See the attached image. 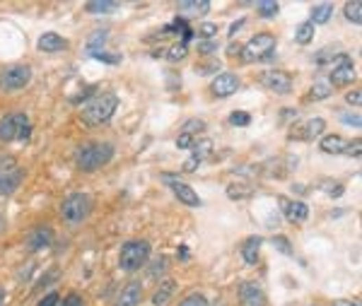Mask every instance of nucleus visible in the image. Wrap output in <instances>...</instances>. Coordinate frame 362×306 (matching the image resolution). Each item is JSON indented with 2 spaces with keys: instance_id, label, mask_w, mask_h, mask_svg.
I'll return each mask as SVG.
<instances>
[{
  "instance_id": "nucleus-1",
  "label": "nucleus",
  "mask_w": 362,
  "mask_h": 306,
  "mask_svg": "<svg viewBox=\"0 0 362 306\" xmlns=\"http://www.w3.org/2000/svg\"><path fill=\"white\" fill-rule=\"evenodd\" d=\"M116 109H119V97L114 92H104V94L92 97L87 104H82L80 118L85 126H101L114 116Z\"/></svg>"
},
{
  "instance_id": "nucleus-2",
  "label": "nucleus",
  "mask_w": 362,
  "mask_h": 306,
  "mask_svg": "<svg viewBox=\"0 0 362 306\" xmlns=\"http://www.w3.org/2000/svg\"><path fill=\"white\" fill-rule=\"evenodd\" d=\"M111 160H114V145L111 142H87L77 150L75 166L85 174H92V171L106 166Z\"/></svg>"
},
{
  "instance_id": "nucleus-3",
  "label": "nucleus",
  "mask_w": 362,
  "mask_h": 306,
  "mask_svg": "<svg viewBox=\"0 0 362 306\" xmlns=\"http://www.w3.org/2000/svg\"><path fill=\"white\" fill-rule=\"evenodd\" d=\"M276 36L268 34V31H261V34L252 36L247 44L239 49V58L244 63H256V60H271L276 55Z\"/></svg>"
},
{
  "instance_id": "nucleus-4",
  "label": "nucleus",
  "mask_w": 362,
  "mask_h": 306,
  "mask_svg": "<svg viewBox=\"0 0 362 306\" xmlns=\"http://www.w3.org/2000/svg\"><path fill=\"white\" fill-rule=\"evenodd\" d=\"M147 258H150V244L145 239L128 241V244L121 246L119 268L123 272H138L147 263Z\"/></svg>"
},
{
  "instance_id": "nucleus-5",
  "label": "nucleus",
  "mask_w": 362,
  "mask_h": 306,
  "mask_svg": "<svg viewBox=\"0 0 362 306\" xmlns=\"http://www.w3.org/2000/svg\"><path fill=\"white\" fill-rule=\"evenodd\" d=\"M92 212V198L87 193H71L66 201L60 203V215L71 227H77L90 217Z\"/></svg>"
},
{
  "instance_id": "nucleus-6",
  "label": "nucleus",
  "mask_w": 362,
  "mask_h": 306,
  "mask_svg": "<svg viewBox=\"0 0 362 306\" xmlns=\"http://www.w3.org/2000/svg\"><path fill=\"white\" fill-rule=\"evenodd\" d=\"M29 118L25 111H15V114H5L0 118V142L12 140H27L29 138Z\"/></svg>"
},
{
  "instance_id": "nucleus-7",
  "label": "nucleus",
  "mask_w": 362,
  "mask_h": 306,
  "mask_svg": "<svg viewBox=\"0 0 362 306\" xmlns=\"http://www.w3.org/2000/svg\"><path fill=\"white\" fill-rule=\"evenodd\" d=\"M22 176L25 171L17 164L15 157L0 160V196H12L22 186Z\"/></svg>"
},
{
  "instance_id": "nucleus-8",
  "label": "nucleus",
  "mask_w": 362,
  "mask_h": 306,
  "mask_svg": "<svg viewBox=\"0 0 362 306\" xmlns=\"http://www.w3.org/2000/svg\"><path fill=\"white\" fill-rule=\"evenodd\" d=\"M29 82H32L29 66H8L5 71H0V92H5V94L25 90Z\"/></svg>"
},
{
  "instance_id": "nucleus-9",
  "label": "nucleus",
  "mask_w": 362,
  "mask_h": 306,
  "mask_svg": "<svg viewBox=\"0 0 362 306\" xmlns=\"http://www.w3.org/2000/svg\"><path fill=\"white\" fill-rule=\"evenodd\" d=\"M357 77L355 73V63L348 53H338L336 63L331 66V73H328V85L331 87H348L352 85Z\"/></svg>"
},
{
  "instance_id": "nucleus-10",
  "label": "nucleus",
  "mask_w": 362,
  "mask_h": 306,
  "mask_svg": "<svg viewBox=\"0 0 362 306\" xmlns=\"http://www.w3.org/2000/svg\"><path fill=\"white\" fill-rule=\"evenodd\" d=\"M278 205H280V212L285 215V220L292 222V225H302V222H307V217H309L307 203L292 201V198H285V196H278Z\"/></svg>"
},
{
  "instance_id": "nucleus-11",
  "label": "nucleus",
  "mask_w": 362,
  "mask_h": 306,
  "mask_svg": "<svg viewBox=\"0 0 362 306\" xmlns=\"http://www.w3.org/2000/svg\"><path fill=\"white\" fill-rule=\"evenodd\" d=\"M261 85L268 92H276V94H290L292 92V77L285 71H266L261 75Z\"/></svg>"
},
{
  "instance_id": "nucleus-12",
  "label": "nucleus",
  "mask_w": 362,
  "mask_h": 306,
  "mask_svg": "<svg viewBox=\"0 0 362 306\" xmlns=\"http://www.w3.org/2000/svg\"><path fill=\"white\" fill-rule=\"evenodd\" d=\"M53 244V229L49 225H39L29 231L27 236V251L29 253H39V251H46V248Z\"/></svg>"
},
{
  "instance_id": "nucleus-13",
  "label": "nucleus",
  "mask_w": 362,
  "mask_h": 306,
  "mask_svg": "<svg viewBox=\"0 0 362 306\" xmlns=\"http://www.w3.org/2000/svg\"><path fill=\"white\" fill-rule=\"evenodd\" d=\"M239 85L241 82L234 73H220V75L210 82V92H213V97H217V99H227V97H232L237 90H239Z\"/></svg>"
},
{
  "instance_id": "nucleus-14",
  "label": "nucleus",
  "mask_w": 362,
  "mask_h": 306,
  "mask_svg": "<svg viewBox=\"0 0 362 306\" xmlns=\"http://www.w3.org/2000/svg\"><path fill=\"white\" fill-rule=\"evenodd\" d=\"M165 181L169 183V188H171V193H174L176 198H179L184 205H189V207H201L203 205V201L198 198V193L193 191L189 183H181V181H174L171 176H165Z\"/></svg>"
},
{
  "instance_id": "nucleus-15",
  "label": "nucleus",
  "mask_w": 362,
  "mask_h": 306,
  "mask_svg": "<svg viewBox=\"0 0 362 306\" xmlns=\"http://www.w3.org/2000/svg\"><path fill=\"white\" fill-rule=\"evenodd\" d=\"M176 12L184 22L193 20V17H203L210 12V0H184L176 5Z\"/></svg>"
},
{
  "instance_id": "nucleus-16",
  "label": "nucleus",
  "mask_w": 362,
  "mask_h": 306,
  "mask_svg": "<svg viewBox=\"0 0 362 306\" xmlns=\"http://www.w3.org/2000/svg\"><path fill=\"white\" fill-rule=\"evenodd\" d=\"M239 299L244 306H263L266 304V294L256 282H244L239 287Z\"/></svg>"
},
{
  "instance_id": "nucleus-17",
  "label": "nucleus",
  "mask_w": 362,
  "mask_h": 306,
  "mask_svg": "<svg viewBox=\"0 0 362 306\" xmlns=\"http://www.w3.org/2000/svg\"><path fill=\"white\" fill-rule=\"evenodd\" d=\"M36 46H39V51H44V53H60V51H68L71 44H68L60 34H56V31H46V34L39 36Z\"/></svg>"
},
{
  "instance_id": "nucleus-18",
  "label": "nucleus",
  "mask_w": 362,
  "mask_h": 306,
  "mask_svg": "<svg viewBox=\"0 0 362 306\" xmlns=\"http://www.w3.org/2000/svg\"><path fill=\"white\" fill-rule=\"evenodd\" d=\"M261 244H263L261 236H249V239H244V244H241L239 253H241V258H244V263H247V266H256V263H258Z\"/></svg>"
},
{
  "instance_id": "nucleus-19",
  "label": "nucleus",
  "mask_w": 362,
  "mask_h": 306,
  "mask_svg": "<svg viewBox=\"0 0 362 306\" xmlns=\"http://www.w3.org/2000/svg\"><path fill=\"white\" fill-rule=\"evenodd\" d=\"M143 301V285L141 282H128L119 296V306H138Z\"/></svg>"
},
{
  "instance_id": "nucleus-20",
  "label": "nucleus",
  "mask_w": 362,
  "mask_h": 306,
  "mask_svg": "<svg viewBox=\"0 0 362 306\" xmlns=\"http://www.w3.org/2000/svg\"><path fill=\"white\" fill-rule=\"evenodd\" d=\"M346 138L343 136H322V142H319V150L326 152V155H343V150H346Z\"/></svg>"
},
{
  "instance_id": "nucleus-21",
  "label": "nucleus",
  "mask_w": 362,
  "mask_h": 306,
  "mask_svg": "<svg viewBox=\"0 0 362 306\" xmlns=\"http://www.w3.org/2000/svg\"><path fill=\"white\" fill-rule=\"evenodd\" d=\"M174 290H176V282L174 280L160 282L157 292L152 294V304H155V306H167L171 301V296H174Z\"/></svg>"
},
{
  "instance_id": "nucleus-22",
  "label": "nucleus",
  "mask_w": 362,
  "mask_h": 306,
  "mask_svg": "<svg viewBox=\"0 0 362 306\" xmlns=\"http://www.w3.org/2000/svg\"><path fill=\"white\" fill-rule=\"evenodd\" d=\"M297 131H304L302 133V140H314V138H322L324 131H326V120L322 118V116H317V118L307 120V126L304 128H297Z\"/></svg>"
},
{
  "instance_id": "nucleus-23",
  "label": "nucleus",
  "mask_w": 362,
  "mask_h": 306,
  "mask_svg": "<svg viewBox=\"0 0 362 306\" xmlns=\"http://www.w3.org/2000/svg\"><path fill=\"white\" fill-rule=\"evenodd\" d=\"M121 3H116V0H92V3H87L85 10L90 12V15H106V12H114L119 10Z\"/></svg>"
},
{
  "instance_id": "nucleus-24",
  "label": "nucleus",
  "mask_w": 362,
  "mask_h": 306,
  "mask_svg": "<svg viewBox=\"0 0 362 306\" xmlns=\"http://www.w3.org/2000/svg\"><path fill=\"white\" fill-rule=\"evenodd\" d=\"M331 15H333V5L331 3H319V5H314L312 8V25L317 27V25H326L328 20H331Z\"/></svg>"
},
{
  "instance_id": "nucleus-25",
  "label": "nucleus",
  "mask_w": 362,
  "mask_h": 306,
  "mask_svg": "<svg viewBox=\"0 0 362 306\" xmlns=\"http://www.w3.org/2000/svg\"><path fill=\"white\" fill-rule=\"evenodd\" d=\"M295 41L300 46L312 44V41H314V25H312V22H302V25L297 27V29H295Z\"/></svg>"
},
{
  "instance_id": "nucleus-26",
  "label": "nucleus",
  "mask_w": 362,
  "mask_h": 306,
  "mask_svg": "<svg viewBox=\"0 0 362 306\" xmlns=\"http://www.w3.org/2000/svg\"><path fill=\"white\" fill-rule=\"evenodd\" d=\"M343 15H346V20L352 22V25H362V3L360 0L346 3V5H343Z\"/></svg>"
},
{
  "instance_id": "nucleus-27",
  "label": "nucleus",
  "mask_w": 362,
  "mask_h": 306,
  "mask_svg": "<svg viewBox=\"0 0 362 306\" xmlns=\"http://www.w3.org/2000/svg\"><path fill=\"white\" fill-rule=\"evenodd\" d=\"M333 94V87L328 82H314L312 90H309V99L312 101H322V99H328Z\"/></svg>"
},
{
  "instance_id": "nucleus-28",
  "label": "nucleus",
  "mask_w": 362,
  "mask_h": 306,
  "mask_svg": "<svg viewBox=\"0 0 362 306\" xmlns=\"http://www.w3.org/2000/svg\"><path fill=\"white\" fill-rule=\"evenodd\" d=\"M256 12L263 17V20H271V17H276L278 12H280V5H278L276 0H261L256 5Z\"/></svg>"
},
{
  "instance_id": "nucleus-29",
  "label": "nucleus",
  "mask_w": 362,
  "mask_h": 306,
  "mask_svg": "<svg viewBox=\"0 0 362 306\" xmlns=\"http://www.w3.org/2000/svg\"><path fill=\"white\" fill-rule=\"evenodd\" d=\"M106 34L109 31H95V36L90 39V44H87V53L95 58L97 53H101V46H104V41H106Z\"/></svg>"
},
{
  "instance_id": "nucleus-30",
  "label": "nucleus",
  "mask_w": 362,
  "mask_h": 306,
  "mask_svg": "<svg viewBox=\"0 0 362 306\" xmlns=\"http://www.w3.org/2000/svg\"><path fill=\"white\" fill-rule=\"evenodd\" d=\"M189 53V46L184 44V41H179V44H174L169 51H167V58L171 60V63H179V60H184Z\"/></svg>"
},
{
  "instance_id": "nucleus-31",
  "label": "nucleus",
  "mask_w": 362,
  "mask_h": 306,
  "mask_svg": "<svg viewBox=\"0 0 362 306\" xmlns=\"http://www.w3.org/2000/svg\"><path fill=\"white\" fill-rule=\"evenodd\" d=\"M201 131H206V120H201V118L186 120L184 128H181V133H186V136H193V138H196V133H201Z\"/></svg>"
},
{
  "instance_id": "nucleus-32",
  "label": "nucleus",
  "mask_w": 362,
  "mask_h": 306,
  "mask_svg": "<svg viewBox=\"0 0 362 306\" xmlns=\"http://www.w3.org/2000/svg\"><path fill=\"white\" fill-rule=\"evenodd\" d=\"M322 186H324V191H326V196H331V198H341L343 193H346V186H343L341 181H324Z\"/></svg>"
},
{
  "instance_id": "nucleus-33",
  "label": "nucleus",
  "mask_w": 362,
  "mask_h": 306,
  "mask_svg": "<svg viewBox=\"0 0 362 306\" xmlns=\"http://www.w3.org/2000/svg\"><path fill=\"white\" fill-rule=\"evenodd\" d=\"M273 246H276V251H280L282 256H292V246H290V239L287 236H282V234H278V236H273Z\"/></svg>"
},
{
  "instance_id": "nucleus-34",
  "label": "nucleus",
  "mask_w": 362,
  "mask_h": 306,
  "mask_svg": "<svg viewBox=\"0 0 362 306\" xmlns=\"http://www.w3.org/2000/svg\"><path fill=\"white\" fill-rule=\"evenodd\" d=\"M215 34H217L215 22H203V25H198V36H201V41H210Z\"/></svg>"
},
{
  "instance_id": "nucleus-35",
  "label": "nucleus",
  "mask_w": 362,
  "mask_h": 306,
  "mask_svg": "<svg viewBox=\"0 0 362 306\" xmlns=\"http://www.w3.org/2000/svg\"><path fill=\"white\" fill-rule=\"evenodd\" d=\"M230 123L232 126H249V123H252V116L247 114V111H234V114L230 116Z\"/></svg>"
},
{
  "instance_id": "nucleus-36",
  "label": "nucleus",
  "mask_w": 362,
  "mask_h": 306,
  "mask_svg": "<svg viewBox=\"0 0 362 306\" xmlns=\"http://www.w3.org/2000/svg\"><path fill=\"white\" fill-rule=\"evenodd\" d=\"M196 71H198V75H210V73L220 71V63H217V60H206V63H198Z\"/></svg>"
},
{
  "instance_id": "nucleus-37",
  "label": "nucleus",
  "mask_w": 362,
  "mask_h": 306,
  "mask_svg": "<svg viewBox=\"0 0 362 306\" xmlns=\"http://www.w3.org/2000/svg\"><path fill=\"white\" fill-rule=\"evenodd\" d=\"M179 306H208V299H206L203 294H198V292H196V294H189L186 299L181 301Z\"/></svg>"
},
{
  "instance_id": "nucleus-38",
  "label": "nucleus",
  "mask_w": 362,
  "mask_h": 306,
  "mask_svg": "<svg viewBox=\"0 0 362 306\" xmlns=\"http://www.w3.org/2000/svg\"><path fill=\"white\" fill-rule=\"evenodd\" d=\"M198 53H201V55H213V53H217V41H215V39L201 41V44H198Z\"/></svg>"
},
{
  "instance_id": "nucleus-39",
  "label": "nucleus",
  "mask_w": 362,
  "mask_h": 306,
  "mask_svg": "<svg viewBox=\"0 0 362 306\" xmlns=\"http://www.w3.org/2000/svg\"><path fill=\"white\" fill-rule=\"evenodd\" d=\"M193 142H196V138H193V136H186V133H181V136L176 138V147H179V150H191Z\"/></svg>"
},
{
  "instance_id": "nucleus-40",
  "label": "nucleus",
  "mask_w": 362,
  "mask_h": 306,
  "mask_svg": "<svg viewBox=\"0 0 362 306\" xmlns=\"http://www.w3.org/2000/svg\"><path fill=\"white\" fill-rule=\"evenodd\" d=\"M338 53H331V49H322L319 51L317 55H314V63H317V66H324V63H326V60H331V58H336Z\"/></svg>"
},
{
  "instance_id": "nucleus-41",
  "label": "nucleus",
  "mask_w": 362,
  "mask_h": 306,
  "mask_svg": "<svg viewBox=\"0 0 362 306\" xmlns=\"http://www.w3.org/2000/svg\"><path fill=\"white\" fill-rule=\"evenodd\" d=\"M58 304H60V296H58V292H49V294H46L44 299H41L36 306H58Z\"/></svg>"
},
{
  "instance_id": "nucleus-42",
  "label": "nucleus",
  "mask_w": 362,
  "mask_h": 306,
  "mask_svg": "<svg viewBox=\"0 0 362 306\" xmlns=\"http://www.w3.org/2000/svg\"><path fill=\"white\" fill-rule=\"evenodd\" d=\"M58 306H85V301H82V296L80 294H75V292H71V294L63 299V304H58Z\"/></svg>"
},
{
  "instance_id": "nucleus-43",
  "label": "nucleus",
  "mask_w": 362,
  "mask_h": 306,
  "mask_svg": "<svg viewBox=\"0 0 362 306\" xmlns=\"http://www.w3.org/2000/svg\"><path fill=\"white\" fill-rule=\"evenodd\" d=\"M360 147H362V142H360V140L348 142L346 150H343V155H348V157H360Z\"/></svg>"
},
{
  "instance_id": "nucleus-44",
  "label": "nucleus",
  "mask_w": 362,
  "mask_h": 306,
  "mask_svg": "<svg viewBox=\"0 0 362 306\" xmlns=\"http://www.w3.org/2000/svg\"><path fill=\"white\" fill-rule=\"evenodd\" d=\"M203 164V162L201 160H198V157H189V160L186 162H184V166H181V169H184V171H186V174H191V171H196L198 169V166H201Z\"/></svg>"
},
{
  "instance_id": "nucleus-45",
  "label": "nucleus",
  "mask_w": 362,
  "mask_h": 306,
  "mask_svg": "<svg viewBox=\"0 0 362 306\" xmlns=\"http://www.w3.org/2000/svg\"><path fill=\"white\" fill-rule=\"evenodd\" d=\"M341 120L346 123V126H355V128H360V116L357 114H343L341 116Z\"/></svg>"
},
{
  "instance_id": "nucleus-46",
  "label": "nucleus",
  "mask_w": 362,
  "mask_h": 306,
  "mask_svg": "<svg viewBox=\"0 0 362 306\" xmlns=\"http://www.w3.org/2000/svg\"><path fill=\"white\" fill-rule=\"evenodd\" d=\"M346 101H348V104H352V106H360V104H362V94H360V90L348 92V94H346Z\"/></svg>"
},
{
  "instance_id": "nucleus-47",
  "label": "nucleus",
  "mask_w": 362,
  "mask_h": 306,
  "mask_svg": "<svg viewBox=\"0 0 362 306\" xmlns=\"http://www.w3.org/2000/svg\"><path fill=\"white\" fill-rule=\"evenodd\" d=\"M152 266H155V268H152V270H150V275H152V277H157V272H162V270H165V266H167V258H165V256L155 258V263H152Z\"/></svg>"
},
{
  "instance_id": "nucleus-48",
  "label": "nucleus",
  "mask_w": 362,
  "mask_h": 306,
  "mask_svg": "<svg viewBox=\"0 0 362 306\" xmlns=\"http://www.w3.org/2000/svg\"><path fill=\"white\" fill-rule=\"evenodd\" d=\"M95 58H97V60H104V63H119L121 55H109L106 51H101V53H97Z\"/></svg>"
},
{
  "instance_id": "nucleus-49",
  "label": "nucleus",
  "mask_w": 362,
  "mask_h": 306,
  "mask_svg": "<svg viewBox=\"0 0 362 306\" xmlns=\"http://www.w3.org/2000/svg\"><path fill=\"white\" fill-rule=\"evenodd\" d=\"M333 306H360V301L357 299H336L333 301Z\"/></svg>"
},
{
  "instance_id": "nucleus-50",
  "label": "nucleus",
  "mask_w": 362,
  "mask_h": 306,
  "mask_svg": "<svg viewBox=\"0 0 362 306\" xmlns=\"http://www.w3.org/2000/svg\"><path fill=\"white\" fill-rule=\"evenodd\" d=\"M241 25H244V20H237V22H234V25H232V27H230V36H237V31H239V29H241Z\"/></svg>"
},
{
  "instance_id": "nucleus-51",
  "label": "nucleus",
  "mask_w": 362,
  "mask_h": 306,
  "mask_svg": "<svg viewBox=\"0 0 362 306\" xmlns=\"http://www.w3.org/2000/svg\"><path fill=\"white\" fill-rule=\"evenodd\" d=\"M179 258H181V261H189V248L186 246L179 248Z\"/></svg>"
},
{
  "instance_id": "nucleus-52",
  "label": "nucleus",
  "mask_w": 362,
  "mask_h": 306,
  "mask_svg": "<svg viewBox=\"0 0 362 306\" xmlns=\"http://www.w3.org/2000/svg\"><path fill=\"white\" fill-rule=\"evenodd\" d=\"M0 306H5V290L0 287Z\"/></svg>"
},
{
  "instance_id": "nucleus-53",
  "label": "nucleus",
  "mask_w": 362,
  "mask_h": 306,
  "mask_svg": "<svg viewBox=\"0 0 362 306\" xmlns=\"http://www.w3.org/2000/svg\"><path fill=\"white\" fill-rule=\"evenodd\" d=\"M5 229V217H0V231Z\"/></svg>"
}]
</instances>
